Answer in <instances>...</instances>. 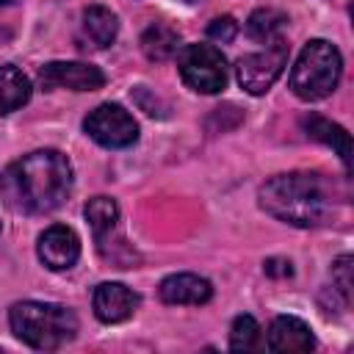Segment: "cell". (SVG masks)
Returning <instances> with one entry per match:
<instances>
[{
    "mask_svg": "<svg viewBox=\"0 0 354 354\" xmlns=\"http://www.w3.org/2000/svg\"><path fill=\"white\" fill-rule=\"evenodd\" d=\"M235 33H238V22H235L232 17H216V19L210 22V28H207V36L216 39V41H221V44L232 41Z\"/></svg>",
    "mask_w": 354,
    "mask_h": 354,
    "instance_id": "21",
    "label": "cell"
},
{
    "mask_svg": "<svg viewBox=\"0 0 354 354\" xmlns=\"http://www.w3.org/2000/svg\"><path fill=\"white\" fill-rule=\"evenodd\" d=\"M301 127L307 130L310 138H315V141L332 147V149L337 152V158L343 160L346 169L351 166V138H348V133H346L340 124H335V122H329V119H324V116H318V113H310V116L301 119Z\"/></svg>",
    "mask_w": 354,
    "mask_h": 354,
    "instance_id": "14",
    "label": "cell"
},
{
    "mask_svg": "<svg viewBox=\"0 0 354 354\" xmlns=\"http://www.w3.org/2000/svg\"><path fill=\"white\" fill-rule=\"evenodd\" d=\"M288 64V47L285 41H274V44H266L263 53H249L238 61L235 66V75H238V83L241 88H246L249 94H266L274 80L282 75Z\"/></svg>",
    "mask_w": 354,
    "mask_h": 354,
    "instance_id": "7",
    "label": "cell"
},
{
    "mask_svg": "<svg viewBox=\"0 0 354 354\" xmlns=\"http://www.w3.org/2000/svg\"><path fill=\"white\" fill-rule=\"evenodd\" d=\"M83 130L102 147L108 149H122L130 147L138 138V124L136 119L116 102H102L97 105L86 119H83Z\"/></svg>",
    "mask_w": 354,
    "mask_h": 354,
    "instance_id": "6",
    "label": "cell"
},
{
    "mask_svg": "<svg viewBox=\"0 0 354 354\" xmlns=\"http://www.w3.org/2000/svg\"><path fill=\"white\" fill-rule=\"evenodd\" d=\"M72 191V166L58 149H36L14 160L0 177V196L14 213L36 216L64 205Z\"/></svg>",
    "mask_w": 354,
    "mask_h": 354,
    "instance_id": "1",
    "label": "cell"
},
{
    "mask_svg": "<svg viewBox=\"0 0 354 354\" xmlns=\"http://www.w3.org/2000/svg\"><path fill=\"white\" fill-rule=\"evenodd\" d=\"M166 304H205L213 296V288L205 277L196 274H171L158 288Z\"/></svg>",
    "mask_w": 354,
    "mask_h": 354,
    "instance_id": "12",
    "label": "cell"
},
{
    "mask_svg": "<svg viewBox=\"0 0 354 354\" xmlns=\"http://www.w3.org/2000/svg\"><path fill=\"white\" fill-rule=\"evenodd\" d=\"M6 3H11V0H0V6H6Z\"/></svg>",
    "mask_w": 354,
    "mask_h": 354,
    "instance_id": "23",
    "label": "cell"
},
{
    "mask_svg": "<svg viewBox=\"0 0 354 354\" xmlns=\"http://www.w3.org/2000/svg\"><path fill=\"white\" fill-rule=\"evenodd\" d=\"M351 254H340L332 266V279L337 285V290L343 293L346 301H351V288H354V279H351Z\"/></svg>",
    "mask_w": 354,
    "mask_h": 354,
    "instance_id": "20",
    "label": "cell"
},
{
    "mask_svg": "<svg viewBox=\"0 0 354 354\" xmlns=\"http://www.w3.org/2000/svg\"><path fill=\"white\" fill-rule=\"evenodd\" d=\"M177 69L188 88L216 94L227 86V61L213 44H185L177 53Z\"/></svg>",
    "mask_w": 354,
    "mask_h": 354,
    "instance_id": "5",
    "label": "cell"
},
{
    "mask_svg": "<svg viewBox=\"0 0 354 354\" xmlns=\"http://www.w3.org/2000/svg\"><path fill=\"white\" fill-rule=\"evenodd\" d=\"M83 213H86V221H88V227L94 232V241L100 243V252H105L111 238H113V232H116V224H119L116 202L111 196H94V199L86 202Z\"/></svg>",
    "mask_w": 354,
    "mask_h": 354,
    "instance_id": "13",
    "label": "cell"
},
{
    "mask_svg": "<svg viewBox=\"0 0 354 354\" xmlns=\"http://www.w3.org/2000/svg\"><path fill=\"white\" fill-rule=\"evenodd\" d=\"M188 3H194V0H188Z\"/></svg>",
    "mask_w": 354,
    "mask_h": 354,
    "instance_id": "24",
    "label": "cell"
},
{
    "mask_svg": "<svg viewBox=\"0 0 354 354\" xmlns=\"http://www.w3.org/2000/svg\"><path fill=\"white\" fill-rule=\"evenodd\" d=\"M80 28H83V39H86L91 47L102 50V47H108V44L116 39L119 22H116V14H113L111 8H105V6H88V8L83 11Z\"/></svg>",
    "mask_w": 354,
    "mask_h": 354,
    "instance_id": "15",
    "label": "cell"
},
{
    "mask_svg": "<svg viewBox=\"0 0 354 354\" xmlns=\"http://www.w3.org/2000/svg\"><path fill=\"white\" fill-rule=\"evenodd\" d=\"M138 307V293L122 282H102L94 290V315L102 324H119L130 318Z\"/></svg>",
    "mask_w": 354,
    "mask_h": 354,
    "instance_id": "10",
    "label": "cell"
},
{
    "mask_svg": "<svg viewBox=\"0 0 354 354\" xmlns=\"http://www.w3.org/2000/svg\"><path fill=\"white\" fill-rule=\"evenodd\" d=\"M268 348L271 351H313L315 337L304 321L293 315H279L268 326Z\"/></svg>",
    "mask_w": 354,
    "mask_h": 354,
    "instance_id": "11",
    "label": "cell"
},
{
    "mask_svg": "<svg viewBox=\"0 0 354 354\" xmlns=\"http://www.w3.org/2000/svg\"><path fill=\"white\" fill-rule=\"evenodd\" d=\"M266 274H268V277H290V274H293V268H290V263H288V260L271 257V260H266Z\"/></svg>",
    "mask_w": 354,
    "mask_h": 354,
    "instance_id": "22",
    "label": "cell"
},
{
    "mask_svg": "<svg viewBox=\"0 0 354 354\" xmlns=\"http://www.w3.org/2000/svg\"><path fill=\"white\" fill-rule=\"evenodd\" d=\"M230 348L232 351H257L260 348V326L252 315H238L232 321Z\"/></svg>",
    "mask_w": 354,
    "mask_h": 354,
    "instance_id": "19",
    "label": "cell"
},
{
    "mask_svg": "<svg viewBox=\"0 0 354 354\" xmlns=\"http://www.w3.org/2000/svg\"><path fill=\"white\" fill-rule=\"evenodd\" d=\"M288 25V17L277 8H257L249 19H246V33L249 39L260 41V44H274L282 41V30Z\"/></svg>",
    "mask_w": 354,
    "mask_h": 354,
    "instance_id": "18",
    "label": "cell"
},
{
    "mask_svg": "<svg viewBox=\"0 0 354 354\" xmlns=\"http://www.w3.org/2000/svg\"><path fill=\"white\" fill-rule=\"evenodd\" d=\"M343 72V58L335 44L324 39H313L304 44L301 55L290 69V88L299 100H324L337 88Z\"/></svg>",
    "mask_w": 354,
    "mask_h": 354,
    "instance_id": "4",
    "label": "cell"
},
{
    "mask_svg": "<svg viewBox=\"0 0 354 354\" xmlns=\"http://www.w3.org/2000/svg\"><path fill=\"white\" fill-rule=\"evenodd\" d=\"M141 50L149 61H169L180 50V36L163 22H152L141 36Z\"/></svg>",
    "mask_w": 354,
    "mask_h": 354,
    "instance_id": "17",
    "label": "cell"
},
{
    "mask_svg": "<svg viewBox=\"0 0 354 354\" xmlns=\"http://www.w3.org/2000/svg\"><path fill=\"white\" fill-rule=\"evenodd\" d=\"M39 83L44 88H72V91H97L105 83V75L80 61H50L39 69Z\"/></svg>",
    "mask_w": 354,
    "mask_h": 354,
    "instance_id": "8",
    "label": "cell"
},
{
    "mask_svg": "<svg viewBox=\"0 0 354 354\" xmlns=\"http://www.w3.org/2000/svg\"><path fill=\"white\" fill-rule=\"evenodd\" d=\"M30 97V80L11 64L0 66V113H11L22 108Z\"/></svg>",
    "mask_w": 354,
    "mask_h": 354,
    "instance_id": "16",
    "label": "cell"
},
{
    "mask_svg": "<svg viewBox=\"0 0 354 354\" xmlns=\"http://www.w3.org/2000/svg\"><path fill=\"white\" fill-rule=\"evenodd\" d=\"M14 335L39 351H55L77 335V315L69 307L47 301H19L8 313Z\"/></svg>",
    "mask_w": 354,
    "mask_h": 354,
    "instance_id": "3",
    "label": "cell"
},
{
    "mask_svg": "<svg viewBox=\"0 0 354 354\" xmlns=\"http://www.w3.org/2000/svg\"><path fill=\"white\" fill-rule=\"evenodd\" d=\"M80 257V238L72 227L53 224L39 235V260L50 271H66Z\"/></svg>",
    "mask_w": 354,
    "mask_h": 354,
    "instance_id": "9",
    "label": "cell"
},
{
    "mask_svg": "<svg viewBox=\"0 0 354 354\" xmlns=\"http://www.w3.org/2000/svg\"><path fill=\"white\" fill-rule=\"evenodd\" d=\"M260 207L290 227H321L332 213V196L321 174H277L260 188Z\"/></svg>",
    "mask_w": 354,
    "mask_h": 354,
    "instance_id": "2",
    "label": "cell"
}]
</instances>
